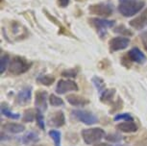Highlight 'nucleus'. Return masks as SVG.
Instances as JSON below:
<instances>
[{"label":"nucleus","instance_id":"nucleus-26","mask_svg":"<svg viewBox=\"0 0 147 146\" xmlns=\"http://www.w3.org/2000/svg\"><path fill=\"white\" fill-rule=\"evenodd\" d=\"M36 120H37V124L41 130H45V123H44V116L42 114V112L40 110H36Z\"/></svg>","mask_w":147,"mask_h":146},{"label":"nucleus","instance_id":"nucleus-9","mask_svg":"<svg viewBox=\"0 0 147 146\" xmlns=\"http://www.w3.org/2000/svg\"><path fill=\"white\" fill-rule=\"evenodd\" d=\"M32 98V87H25L16 94V102L19 106H25L30 103Z\"/></svg>","mask_w":147,"mask_h":146},{"label":"nucleus","instance_id":"nucleus-34","mask_svg":"<svg viewBox=\"0 0 147 146\" xmlns=\"http://www.w3.org/2000/svg\"><path fill=\"white\" fill-rule=\"evenodd\" d=\"M35 146H44V145H41V144H37V145H35Z\"/></svg>","mask_w":147,"mask_h":146},{"label":"nucleus","instance_id":"nucleus-18","mask_svg":"<svg viewBox=\"0 0 147 146\" xmlns=\"http://www.w3.org/2000/svg\"><path fill=\"white\" fill-rule=\"evenodd\" d=\"M38 140H40V137H38V133H36L34 131L28 132L21 137V141L23 144H30V143L33 142H38Z\"/></svg>","mask_w":147,"mask_h":146},{"label":"nucleus","instance_id":"nucleus-25","mask_svg":"<svg viewBox=\"0 0 147 146\" xmlns=\"http://www.w3.org/2000/svg\"><path fill=\"white\" fill-rule=\"evenodd\" d=\"M49 137L53 139L55 146H61V133L58 130H52L49 131Z\"/></svg>","mask_w":147,"mask_h":146},{"label":"nucleus","instance_id":"nucleus-10","mask_svg":"<svg viewBox=\"0 0 147 146\" xmlns=\"http://www.w3.org/2000/svg\"><path fill=\"white\" fill-rule=\"evenodd\" d=\"M48 93L46 90H38L35 94V106L37 110L44 112L47 110V98Z\"/></svg>","mask_w":147,"mask_h":146},{"label":"nucleus","instance_id":"nucleus-23","mask_svg":"<svg viewBox=\"0 0 147 146\" xmlns=\"http://www.w3.org/2000/svg\"><path fill=\"white\" fill-rule=\"evenodd\" d=\"M10 57L8 55H4L0 58V73L3 74L10 65Z\"/></svg>","mask_w":147,"mask_h":146},{"label":"nucleus","instance_id":"nucleus-4","mask_svg":"<svg viewBox=\"0 0 147 146\" xmlns=\"http://www.w3.org/2000/svg\"><path fill=\"white\" fill-rule=\"evenodd\" d=\"M71 117L86 124V125H94L98 123V117L93 112L90 111H82V110H73L71 112Z\"/></svg>","mask_w":147,"mask_h":146},{"label":"nucleus","instance_id":"nucleus-13","mask_svg":"<svg viewBox=\"0 0 147 146\" xmlns=\"http://www.w3.org/2000/svg\"><path fill=\"white\" fill-rule=\"evenodd\" d=\"M129 60L137 64H144L146 62V57L143 54V52L140 50L138 47H133L131 50L128 52Z\"/></svg>","mask_w":147,"mask_h":146},{"label":"nucleus","instance_id":"nucleus-12","mask_svg":"<svg viewBox=\"0 0 147 146\" xmlns=\"http://www.w3.org/2000/svg\"><path fill=\"white\" fill-rule=\"evenodd\" d=\"M129 25L137 30H141L147 26V9L138 15L137 17L130 20Z\"/></svg>","mask_w":147,"mask_h":146},{"label":"nucleus","instance_id":"nucleus-16","mask_svg":"<svg viewBox=\"0 0 147 146\" xmlns=\"http://www.w3.org/2000/svg\"><path fill=\"white\" fill-rule=\"evenodd\" d=\"M117 129L122 133H136L138 131V125L134 121H124V122L119 123L117 126Z\"/></svg>","mask_w":147,"mask_h":146},{"label":"nucleus","instance_id":"nucleus-31","mask_svg":"<svg viewBox=\"0 0 147 146\" xmlns=\"http://www.w3.org/2000/svg\"><path fill=\"white\" fill-rule=\"evenodd\" d=\"M140 40L142 42L144 50L147 52V32H143L140 34Z\"/></svg>","mask_w":147,"mask_h":146},{"label":"nucleus","instance_id":"nucleus-28","mask_svg":"<svg viewBox=\"0 0 147 146\" xmlns=\"http://www.w3.org/2000/svg\"><path fill=\"white\" fill-rule=\"evenodd\" d=\"M115 121H120V120H123V121H134V117L132 116L130 114H116L115 118H113Z\"/></svg>","mask_w":147,"mask_h":146},{"label":"nucleus","instance_id":"nucleus-30","mask_svg":"<svg viewBox=\"0 0 147 146\" xmlns=\"http://www.w3.org/2000/svg\"><path fill=\"white\" fill-rule=\"evenodd\" d=\"M115 33H118V34L121 35H125V36H133V32L130 31L129 29H127L124 25H120L118 27H116L115 29Z\"/></svg>","mask_w":147,"mask_h":146},{"label":"nucleus","instance_id":"nucleus-5","mask_svg":"<svg viewBox=\"0 0 147 146\" xmlns=\"http://www.w3.org/2000/svg\"><path fill=\"white\" fill-rule=\"evenodd\" d=\"M88 11H90V13H93L95 15H99V16H105V17H108V16L112 15V13L113 12V9L111 4L108 3H96V4H92L88 7Z\"/></svg>","mask_w":147,"mask_h":146},{"label":"nucleus","instance_id":"nucleus-32","mask_svg":"<svg viewBox=\"0 0 147 146\" xmlns=\"http://www.w3.org/2000/svg\"><path fill=\"white\" fill-rule=\"evenodd\" d=\"M57 2H58V5H59L60 7L65 8V7H67L69 5L70 0H57Z\"/></svg>","mask_w":147,"mask_h":146},{"label":"nucleus","instance_id":"nucleus-24","mask_svg":"<svg viewBox=\"0 0 147 146\" xmlns=\"http://www.w3.org/2000/svg\"><path fill=\"white\" fill-rule=\"evenodd\" d=\"M49 103L53 107H63L65 105V102H63V99L55 94L49 95Z\"/></svg>","mask_w":147,"mask_h":146},{"label":"nucleus","instance_id":"nucleus-29","mask_svg":"<svg viewBox=\"0 0 147 146\" xmlns=\"http://www.w3.org/2000/svg\"><path fill=\"white\" fill-rule=\"evenodd\" d=\"M77 71L75 68H70V69H65L62 71V76L65 78H75L77 76Z\"/></svg>","mask_w":147,"mask_h":146},{"label":"nucleus","instance_id":"nucleus-20","mask_svg":"<svg viewBox=\"0 0 147 146\" xmlns=\"http://www.w3.org/2000/svg\"><path fill=\"white\" fill-rule=\"evenodd\" d=\"M91 81H92V84L94 85V87H96L97 92L100 93V94H102L104 90L106 89V84H105L104 80L99 76H93Z\"/></svg>","mask_w":147,"mask_h":146},{"label":"nucleus","instance_id":"nucleus-3","mask_svg":"<svg viewBox=\"0 0 147 146\" xmlns=\"http://www.w3.org/2000/svg\"><path fill=\"white\" fill-rule=\"evenodd\" d=\"M30 67H31V64L25 58L16 56L10 63L9 72L13 75H20V74L27 72Z\"/></svg>","mask_w":147,"mask_h":146},{"label":"nucleus","instance_id":"nucleus-15","mask_svg":"<svg viewBox=\"0 0 147 146\" xmlns=\"http://www.w3.org/2000/svg\"><path fill=\"white\" fill-rule=\"evenodd\" d=\"M3 129L10 134H21L25 131V126L16 122H8L3 125Z\"/></svg>","mask_w":147,"mask_h":146},{"label":"nucleus","instance_id":"nucleus-35","mask_svg":"<svg viewBox=\"0 0 147 146\" xmlns=\"http://www.w3.org/2000/svg\"><path fill=\"white\" fill-rule=\"evenodd\" d=\"M117 146H125V145H117Z\"/></svg>","mask_w":147,"mask_h":146},{"label":"nucleus","instance_id":"nucleus-8","mask_svg":"<svg viewBox=\"0 0 147 146\" xmlns=\"http://www.w3.org/2000/svg\"><path fill=\"white\" fill-rule=\"evenodd\" d=\"M47 124H48V126L51 128L63 127L65 124V114H63L62 111H57L53 112V114L49 116L48 120H47Z\"/></svg>","mask_w":147,"mask_h":146},{"label":"nucleus","instance_id":"nucleus-17","mask_svg":"<svg viewBox=\"0 0 147 146\" xmlns=\"http://www.w3.org/2000/svg\"><path fill=\"white\" fill-rule=\"evenodd\" d=\"M1 114L6 116L8 118H11V119H19L20 117V114H15L13 112H12V110L9 106H8L7 103H1Z\"/></svg>","mask_w":147,"mask_h":146},{"label":"nucleus","instance_id":"nucleus-22","mask_svg":"<svg viewBox=\"0 0 147 146\" xmlns=\"http://www.w3.org/2000/svg\"><path fill=\"white\" fill-rule=\"evenodd\" d=\"M37 80L38 83H40L43 86L49 87L55 82V77L52 75H40L37 78Z\"/></svg>","mask_w":147,"mask_h":146},{"label":"nucleus","instance_id":"nucleus-11","mask_svg":"<svg viewBox=\"0 0 147 146\" xmlns=\"http://www.w3.org/2000/svg\"><path fill=\"white\" fill-rule=\"evenodd\" d=\"M90 22L91 25H93L97 29L100 34L104 33L106 31V29L111 28L115 24V21L109 20V19H101V18H90Z\"/></svg>","mask_w":147,"mask_h":146},{"label":"nucleus","instance_id":"nucleus-6","mask_svg":"<svg viewBox=\"0 0 147 146\" xmlns=\"http://www.w3.org/2000/svg\"><path fill=\"white\" fill-rule=\"evenodd\" d=\"M79 87L75 81L72 80H60L56 86V92L58 94H65L69 92H77Z\"/></svg>","mask_w":147,"mask_h":146},{"label":"nucleus","instance_id":"nucleus-21","mask_svg":"<svg viewBox=\"0 0 147 146\" xmlns=\"http://www.w3.org/2000/svg\"><path fill=\"white\" fill-rule=\"evenodd\" d=\"M36 112L34 109H27L22 115V121L25 123H31L36 119Z\"/></svg>","mask_w":147,"mask_h":146},{"label":"nucleus","instance_id":"nucleus-27","mask_svg":"<svg viewBox=\"0 0 147 146\" xmlns=\"http://www.w3.org/2000/svg\"><path fill=\"white\" fill-rule=\"evenodd\" d=\"M105 139H106L107 141H109V142L117 143V142L121 141V140L123 139V137L119 134H109L105 137Z\"/></svg>","mask_w":147,"mask_h":146},{"label":"nucleus","instance_id":"nucleus-1","mask_svg":"<svg viewBox=\"0 0 147 146\" xmlns=\"http://www.w3.org/2000/svg\"><path fill=\"white\" fill-rule=\"evenodd\" d=\"M144 6V0H119L118 11L125 17H131L140 13Z\"/></svg>","mask_w":147,"mask_h":146},{"label":"nucleus","instance_id":"nucleus-33","mask_svg":"<svg viewBox=\"0 0 147 146\" xmlns=\"http://www.w3.org/2000/svg\"><path fill=\"white\" fill-rule=\"evenodd\" d=\"M93 146H112L109 143H106V142H101V143H97V144L93 145Z\"/></svg>","mask_w":147,"mask_h":146},{"label":"nucleus","instance_id":"nucleus-7","mask_svg":"<svg viewBox=\"0 0 147 146\" xmlns=\"http://www.w3.org/2000/svg\"><path fill=\"white\" fill-rule=\"evenodd\" d=\"M130 44V40L125 37H115L109 41V48L111 52L120 51L126 49Z\"/></svg>","mask_w":147,"mask_h":146},{"label":"nucleus","instance_id":"nucleus-2","mask_svg":"<svg viewBox=\"0 0 147 146\" xmlns=\"http://www.w3.org/2000/svg\"><path fill=\"white\" fill-rule=\"evenodd\" d=\"M81 136L86 144L90 145L100 141L103 137H106V133L101 128H90L82 130Z\"/></svg>","mask_w":147,"mask_h":146},{"label":"nucleus","instance_id":"nucleus-14","mask_svg":"<svg viewBox=\"0 0 147 146\" xmlns=\"http://www.w3.org/2000/svg\"><path fill=\"white\" fill-rule=\"evenodd\" d=\"M66 101L74 107H84L88 104H90V100L81 95L76 94H68L66 96Z\"/></svg>","mask_w":147,"mask_h":146},{"label":"nucleus","instance_id":"nucleus-19","mask_svg":"<svg viewBox=\"0 0 147 146\" xmlns=\"http://www.w3.org/2000/svg\"><path fill=\"white\" fill-rule=\"evenodd\" d=\"M115 92H116V90L115 89H105L100 96V101L103 102V103H110V102L113 101V96H115Z\"/></svg>","mask_w":147,"mask_h":146}]
</instances>
